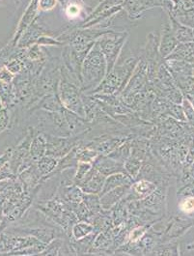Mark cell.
I'll list each match as a JSON object with an SVG mask.
<instances>
[{
  "label": "cell",
  "mask_w": 194,
  "mask_h": 256,
  "mask_svg": "<svg viewBox=\"0 0 194 256\" xmlns=\"http://www.w3.org/2000/svg\"><path fill=\"white\" fill-rule=\"evenodd\" d=\"M108 74V64L98 42L85 57L82 66V92L92 93Z\"/></svg>",
  "instance_id": "cell-1"
},
{
  "label": "cell",
  "mask_w": 194,
  "mask_h": 256,
  "mask_svg": "<svg viewBox=\"0 0 194 256\" xmlns=\"http://www.w3.org/2000/svg\"><path fill=\"white\" fill-rule=\"evenodd\" d=\"M61 72L62 78L58 86L59 99L66 110L85 118L84 100L80 95V86L70 80V72L68 69H64V71L61 69Z\"/></svg>",
  "instance_id": "cell-2"
},
{
  "label": "cell",
  "mask_w": 194,
  "mask_h": 256,
  "mask_svg": "<svg viewBox=\"0 0 194 256\" xmlns=\"http://www.w3.org/2000/svg\"><path fill=\"white\" fill-rule=\"evenodd\" d=\"M126 35L121 33H104L100 35L98 43L104 56L108 64V74L110 72L117 62L118 56L125 43Z\"/></svg>",
  "instance_id": "cell-3"
},
{
  "label": "cell",
  "mask_w": 194,
  "mask_h": 256,
  "mask_svg": "<svg viewBox=\"0 0 194 256\" xmlns=\"http://www.w3.org/2000/svg\"><path fill=\"white\" fill-rule=\"evenodd\" d=\"M46 138V155L56 156L61 160L80 143V136L61 138L48 134H44Z\"/></svg>",
  "instance_id": "cell-4"
},
{
  "label": "cell",
  "mask_w": 194,
  "mask_h": 256,
  "mask_svg": "<svg viewBox=\"0 0 194 256\" xmlns=\"http://www.w3.org/2000/svg\"><path fill=\"white\" fill-rule=\"evenodd\" d=\"M194 226V218L173 216L167 222L166 229L164 231V238L168 241L175 240L186 233Z\"/></svg>",
  "instance_id": "cell-5"
},
{
  "label": "cell",
  "mask_w": 194,
  "mask_h": 256,
  "mask_svg": "<svg viewBox=\"0 0 194 256\" xmlns=\"http://www.w3.org/2000/svg\"><path fill=\"white\" fill-rule=\"evenodd\" d=\"M106 176L98 171L94 166L85 175L84 179L80 181L76 185L78 186L84 194H100L104 185Z\"/></svg>",
  "instance_id": "cell-6"
},
{
  "label": "cell",
  "mask_w": 194,
  "mask_h": 256,
  "mask_svg": "<svg viewBox=\"0 0 194 256\" xmlns=\"http://www.w3.org/2000/svg\"><path fill=\"white\" fill-rule=\"evenodd\" d=\"M156 184L152 181L147 180V179H139L136 180L132 185L130 186L128 196L126 200L128 201H138V200H144L156 190Z\"/></svg>",
  "instance_id": "cell-7"
},
{
  "label": "cell",
  "mask_w": 194,
  "mask_h": 256,
  "mask_svg": "<svg viewBox=\"0 0 194 256\" xmlns=\"http://www.w3.org/2000/svg\"><path fill=\"white\" fill-rule=\"evenodd\" d=\"M93 166L106 177L118 172H126L124 164H121L108 155L100 154L92 162Z\"/></svg>",
  "instance_id": "cell-8"
},
{
  "label": "cell",
  "mask_w": 194,
  "mask_h": 256,
  "mask_svg": "<svg viewBox=\"0 0 194 256\" xmlns=\"http://www.w3.org/2000/svg\"><path fill=\"white\" fill-rule=\"evenodd\" d=\"M130 186H121L115 188L110 192L102 194L100 196V205L104 211H110L114 208L121 200L125 198L126 194H128Z\"/></svg>",
  "instance_id": "cell-9"
},
{
  "label": "cell",
  "mask_w": 194,
  "mask_h": 256,
  "mask_svg": "<svg viewBox=\"0 0 194 256\" xmlns=\"http://www.w3.org/2000/svg\"><path fill=\"white\" fill-rule=\"evenodd\" d=\"M134 182V180L126 172H118L111 174L106 178L104 185L100 196L121 186H132Z\"/></svg>",
  "instance_id": "cell-10"
},
{
  "label": "cell",
  "mask_w": 194,
  "mask_h": 256,
  "mask_svg": "<svg viewBox=\"0 0 194 256\" xmlns=\"http://www.w3.org/2000/svg\"><path fill=\"white\" fill-rule=\"evenodd\" d=\"M58 194H60L59 196L69 206L84 201V192L76 184L66 186H60V190L58 192Z\"/></svg>",
  "instance_id": "cell-11"
},
{
  "label": "cell",
  "mask_w": 194,
  "mask_h": 256,
  "mask_svg": "<svg viewBox=\"0 0 194 256\" xmlns=\"http://www.w3.org/2000/svg\"><path fill=\"white\" fill-rule=\"evenodd\" d=\"M29 155L34 162H38L42 156L46 155V138L42 132H38L30 145Z\"/></svg>",
  "instance_id": "cell-12"
},
{
  "label": "cell",
  "mask_w": 194,
  "mask_h": 256,
  "mask_svg": "<svg viewBox=\"0 0 194 256\" xmlns=\"http://www.w3.org/2000/svg\"><path fill=\"white\" fill-rule=\"evenodd\" d=\"M95 231V226L92 222L86 220H78L76 222L70 231V237L72 240H82L85 237L89 236Z\"/></svg>",
  "instance_id": "cell-13"
},
{
  "label": "cell",
  "mask_w": 194,
  "mask_h": 256,
  "mask_svg": "<svg viewBox=\"0 0 194 256\" xmlns=\"http://www.w3.org/2000/svg\"><path fill=\"white\" fill-rule=\"evenodd\" d=\"M59 158L50 155H46L42 156L37 162V168L42 174V177L48 176L57 170L58 164H59Z\"/></svg>",
  "instance_id": "cell-14"
},
{
  "label": "cell",
  "mask_w": 194,
  "mask_h": 256,
  "mask_svg": "<svg viewBox=\"0 0 194 256\" xmlns=\"http://www.w3.org/2000/svg\"><path fill=\"white\" fill-rule=\"evenodd\" d=\"M177 38L171 33L170 29L164 30L160 46V54L164 58L169 56L177 46Z\"/></svg>",
  "instance_id": "cell-15"
},
{
  "label": "cell",
  "mask_w": 194,
  "mask_h": 256,
  "mask_svg": "<svg viewBox=\"0 0 194 256\" xmlns=\"http://www.w3.org/2000/svg\"><path fill=\"white\" fill-rule=\"evenodd\" d=\"M125 170L134 181L138 177L139 172L142 168V160L136 156H130L124 162Z\"/></svg>",
  "instance_id": "cell-16"
},
{
  "label": "cell",
  "mask_w": 194,
  "mask_h": 256,
  "mask_svg": "<svg viewBox=\"0 0 194 256\" xmlns=\"http://www.w3.org/2000/svg\"><path fill=\"white\" fill-rule=\"evenodd\" d=\"M151 254H160V256H179L180 248L179 244L177 242H166L162 246H156Z\"/></svg>",
  "instance_id": "cell-17"
},
{
  "label": "cell",
  "mask_w": 194,
  "mask_h": 256,
  "mask_svg": "<svg viewBox=\"0 0 194 256\" xmlns=\"http://www.w3.org/2000/svg\"><path fill=\"white\" fill-rule=\"evenodd\" d=\"M149 230L148 226H136L132 228L126 236V240L128 242H132V244H136L140 242L142 240V238L147 234Z\"/></svg>",
  "instance_id": "cell-18"
},
{
  "label": "cell",
  "mask_w": 194,
  "mask_h": 256,
  "mask_svg": "<svg viewBox=\"0 0 194 256\" xmlns=\"http://www.w3.org/2000/svg\"><path fill=\"white\" fill-rule=\"evenodd\" d=\"M64 242L65 241L63 239L56 237L48 244H46V248L44 250L41 256H59Z\"/></svg>",
  "instance_id": "cell-19"
},
{
  "label": "cell",
  "mask_w": 194,
  "mask_h": 256,
  "mask_svg": "<svg viewBox=\"0 0 194 256\" xmlns=\"http://www.w3.org/2000/svg\"><path fill=\"white\" fill-rule=\"evenodd\" d=\"M178 200V207L180 211L186 214H194V196H184Z\"/></svg>",
  "instance_id": "cell-20"
},
{
  "label": "cell",
  "mask_w": 194,
  "mask_h": 256,
  "mask_svg": "<svg viewBox=\"0 0 194 256\" xmlns=\"http://www.w3.org/2000/svg\"><path fill=\"white\" fill-rule=\"evenodd\" d=\"M11 127V112L9 108L0 110V134Z\"/></svg>",
  "instance_id": "cell-21"
},
{
  "label": "cell",
  "mask_w": 194,
  "mask_h": 256,
  "mask_svg": "<svg viewBox=\"0 0 194 256\" xmlns=\"http://www.w3.org/2000/svg\"><path fill=\"white\" fill-rule=\"evenodd\" d=\"M180 181L178 186L179 188L188 184H194V170L190 166H184L182 170L180 172ZM178 184V185H179Z\"/></svg>",
  "instance_id": "cell-22"
},
{
  "label": "cell",
  "mask_w": 194,
  "mask_h": 256,
  "mask_svg": "<svg viewBox=\"0 0 194 256\" xmlns=\"http://www.w3.org/2000/svg\"><path fill=\"white\" fill-rule=\"evenodd\" d=\"M93 168L92 162H80L76 166V185L82 181L85 177V175L90 171V170Z\"/></svg>",
  "instance_id": "cell-23"
},
{
  "label": "cell",
  "mask_w": 194,
  "mask_h": 256,
  "mask_svg": "<svg viewBox=\"0 0 194 256\" xmlns=\"http://www.w3.org/2000/svg\"><path fill=\"white\" fill-rule=\"evenodd\" d=\"M5 67L16 76V74H18L20 72H22L24 71V63L22 60H20V59H18V58H14V59L10 60V61L5 65Z\"/></svg>",
  "instance_id": "cell-24"
},
{
  "label": "cell",
  "mask_w": 194,
  "mask_h": 256,
  "mask_svg": "<svg viewBox=\"0 0 194 256\" xmlns=\"http://www.w3.org/2000/svg\"><path fill=\"white\" fill-rule=\"evenodd\" d=\"M182 110L186 115V121L188 123H192L194 121V106L192 102L188 100V98H184L182 100Z\"/></svg>",
  "instance_id": "cell-25"
},
{
  "label": "cell",
  "mask_w": 194,
  "mask_h": 256,
  "mask_svg": "<svg viewBox=\"0 0 194 256\" xmlns=\"http://www.w3.org/2000/svg\"><path fill=\"white\" fill-rule=\"evenodd\" d=\"M18 177L14 173L13 170L11 168V166L9 162H7L1 170H0V181H5L9 179H14Z\"/></svg>",
  "instance_id": "cell-26"
},
{
  "label": "cell",
  "mask_w": 194,
  "mask_h": 256,
  "mask_svg": "<svg viewBox=\"0 0 194 256\" xmlns=\"http://www.w3.org/2000/svg\"><path fill=\"white\" fill-rule=\"evenodd\" d=\"M184 196H194V184H188L179 188L177 192V198H180Z\"/></svg>",
  "instance_id": "cell-27"
},
{
  "label": "cell",
  "mask_w": 194,
  "mask_h": 256,
  "mask_svg": "<svg viewBox=\"0 0 194 256\" xmlns=\"http://www.w3.org/2000/svg\"><path fill=\"white\" fill-rule=\"evenodd\" d=\"M14 78V74H12L6 67L0 68V82L5 84H12Z\"/></svg>",
  "instance_id": "cell-28"
},
{
  "label": "cell",
  "mask_w": 194,
  "mask_h": 256,
  "mask_svg": "<svg viewBox=\"0 0 194 256\" xmlns=\"http://www.w3.org/2000/svg\"><path fill=\"white\" fill-rule=\"evenodd\" d=\"M12 152H13V147L8 148L2 155H0V170L7 164L9 162L11 156H12Z\"/></svg>",
  "instance_id": "cell-29"
},
{
  "label": "cell",
  "mask_w": 194,
  "mask_h": 256,
  "mask_svg": "<svg viewBox=\"0 0 194 256\" xmlns=\"http://www.w3.org/2000/svg\"><path fill=\"white\" fill-rule=\"evenodd\" d=\"M194 162V140L190 144V148L188 150V154L184 162V166H190Z\"/></svg>",
  "instance_id": "cell-30"
},
{
  "label": "cell",
  "mask_w": 194,
  "mask_h": 256,
  "mask_svg": "<svg viewBox=\"0 0 194 256\" xmlns=\"http://www.w3.org/2000/svg\"><path fill=\"white\" fill-rule=\"evenodd\" d=\"M56 0H39V8L44 11L50 10L56 6Z\"/></svg>",
  "instance_id": "cell-31"
},
{
  "label": "cell",
  "mask_w": 194,
  "mask_h": 256,
  "mask_svg": "<svg viewBox=\"0 0 194 256\" xmlns=\"http://www.w3.org/2000/svg\"><path fill=\"white\" fill-rule=\"evenodd\" d=\"M80 6L72 4L67 8V14L70 16H78V14H80Z\"/></svg>",
  "instance_id": "cell-32"
},
{
  "label": "cell",
  "mask_w": 194,
  "mask_h": 256,
  "mask_svg": "<svg viewBox=\"0 0 194 256\" xmlns=\"http://www.w3.org/2000/svg\"><path fill=\"white\" fill-rule=\"evenodd\" d=\"M8 226V224L5 222V220H3L2 222H1V224H0V234H1V232L5 229V228Z\"/></svg>",
  "instance_id": "cell-33"
},
{
  "label": "cell",
  "mask_w": 194,
  "mask_h": 256,
  "mask_svg": "<svg viewBox=\"0 0 194 256\" xmlns=\"http://www.w3.org/2000/svg\"><path fill=\"white\" fill-rule=\"evenodd\" d=\"M186 248L188 250H194V242L188 244Z\"/></svg>",
  "instance_id": "cell-34"
},
{
  "label": "cell",
  "mask_w": 194,
  "mask_h": 256,
  "mask_svg": "<svg viewBox=\"0 0 194 256\" xmlns=\"http://www.w3.org/2000/svg\"><path fill=\"white\" fill-rule=\"evenodd\" d=\"M3 108H5V106H4V104H3V102L1 100V98H0V110H2Z\"/></svg>",
  "instance_id": "cell-35"
},
{
  "label": "cell",
  "mask_w": 194,
  "mask_h": 256,
  "mask_svg": "<svg viewBox=\"0 0 194 256\" xmlns=\"http://www.w3.org/2000/svg\"><path fill=\"white\" fill-rule=\"evenodd\" d=\"M186 98H188V100H190V102H192V104H194V98H190V97H188V96H186Z\"/></svg>",
  "instance_id": "cell-36"
},
{
  "label": "cell",
  "mask_w": 194,
  "mask_h": 256,
  "mask_svg": "<svg viewBox=\"0 0 194 256\" xmlns=\"http://www.w3.org/2000/svg\"><path fill=\"white\" fill-rule=\"evenodd\" d=\"M190 168H192V170H194V162H192V166H190Z\"/></svg>",
  "instance_id": "cell-37"
},
{
  "label": "cell",
  "mask_w": 194,
  "mask_h": 256,
  "mask_svg": "<svg viewBox=\"0 0 194 256\" xmlns=\"http://www.w3.org/2000/svg\"><path fill=\"white\" fill-rule=\"evenodd\" d=\"M1 190H2V188H1V181H0V192H1Z\"/></svg>",
  "instance_id": "cell-38"
}]
</instances>
